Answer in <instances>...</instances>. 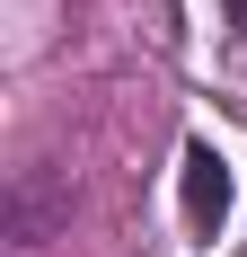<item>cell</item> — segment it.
Instances as JSON below:
<instances>
[{"instance_id":"1","label":"cell","mask_w":247,"mask_h":257,"mask_svg":"<svg viewBox=\"0 0 247 257\" xmlns=\"http://www.w3.org/2000/svg\"><path fill=\"white\" fill-rule=\"evenodd\" d=\"M230 222V160L212 142H186V231H221Z\"/></svg>"}]
</instances>
